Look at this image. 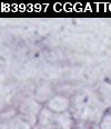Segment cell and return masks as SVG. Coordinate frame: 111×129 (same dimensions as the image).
<instances>
[{
	"label": "cell",
	"instance_id": "6da1fadb",
	"mask_svg": "<svg viewBox=\"0 0 111 129\" xmlns=\"http://www.w3.org/2000/svg\"><path fill=\"white\" fill-rule=\"evenodd\" d=\"M69 106V100L63 97H55L48 103V107L55 112H62L64 111Z\"/></svg>",
	"mask_w": 111,
	"mask_h": 129
}]
</instances>
